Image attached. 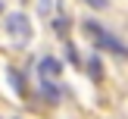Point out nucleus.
I'll list each match as a JSON object with an SVG mask.
<instances>
[{
	"label": "nucleus",
	"instance_id": "423d86ee",
	"mask_svg": "<svg viewBox=\"0 0 128 119\" xmlns=\"http://www.w3.org/2000/svg\"><path fill=\"white\" fill-rule=\"evenodd\" d=\"M88 6H91V10H106V3H110V0H84Z\"/></svg>",
	"mask_w": 128,
	"mask_h": 119
},
{
	"label": "nucleus",
	"instance_id": "6e6552de",
	"mask_svg": "<svg viewBox=\"0 0 128 119\" xmlns=\"http://www.w3.org/2000/svg\"><path fill=\"white\" fill-rule=\"evenodd\" d=\"M53 28H56V31H60V35H66V28H69V22H66V19H62V16H60V22H53Z\"/></svg>",
	"mask_w": 128,
	"mask_h": 119
},
{
	"label": "nucleus",
	"instance_id": "7ed1b4c3",
	"mask_svg": "<svg viewBox=\"0 0 128 119\" xmlns=\"http://www.w3.org/2000/svg\"><path fill=\"white\" fill-rule=\"evenodd\" d=\"M60 69H62V63L56 60V56H44L41 66H38V72H41V78H44V81H53L56 75H60Z\"/></svg>",
	"mask_w": 128,
	"mask_h": 119
},
{
	"label": "nucleus",
	"instance_id": "f257e3e1",
	"mask_svg": "<svg viewBox=\"0 0 128 119\" xmlns=\"http://www.w3.org/2000/svg\"><path fill=\"white\" fill-rule=\"evenodd\" d=\"M6 35L12 38V44H16V47H25V44L31 41V19L22 16V13L6 16Z\"/></svg>",
	"mask_w": 128,
	"mask_h": 119
},
{
	"label": "nucleus",
	"instance_id": "f03ea898",
	"mask_svg": "<svg viewBox=\"0 0 128 119\" xmlns=\"http://www.w3.org/2000/svg\"><path fill=\"white\" fill-rule=\"evenodd\" d=\"M84 31L91 38H97V47H106V50H112V53H119V56H128V47H122V41H119L116 35H110V31H103L97 22H84Z\"/></svg>",
	"mask_w": 128,
	"mask_h": 119
},
{
	"label": "nucleus",
	"instance_id": "1a4fd4ad",
	"mask_svg": "<svg viewBox=\"0 0 128 119\" xmlns=\"http://www.w3.org/2000/svg\"><path fill=\"white\" fill-rule=\"evenodd\" d=\"M0 10H3V3H0Z\"/></svg>",
	"mask_w": 128,
	"mask_h": 119
},
{
	"label": "nucleus",
	"instance_id": "20e7f679",
	"mask_svg": "<svg viewBox=\"0 0 128 119\" xmlns=\"http://www.w3.org/2000/svg\"><path fill=\"white\" fill-rule=\"evenodd\" d=\"M44 97H47L50 103H56V100H60V91H56L53 81H44Z\"/></svg>",
	"mask_w": 128,
	"mask_h": 119
},
{
	"label": "nucleus",
	"instance_id": "0eeeda50",
	"mask_svg": "<svg viewBox=\"0 0 128 119\" xmlns=\"http://www.w3.org/2000/svg\"><path fill=\"white\" fill-rule=\"evenodd\" d=\"M88 66H91V75H94V78H100V60H97V56H94Z\"/></svg>",
	"mask_w": 128,
	"mask_h": 119
},
{
	"label": "nucleus",
	"instance_id": "39448f33",
	"mask_svg": "<svg viewBox=\"0 0 128 119\" xmlns=\"http://www.w3.org/2000/svg\"><path fill=\"white\" fill-rule=\"evenodd\" d=\"M6 75H10V81L16 85V91H19V94H25V81H22V75H19L16 69H6Z\"/></svg>",
	"mask_w": 128,
	"mask_h": 119
}]
</instances>
